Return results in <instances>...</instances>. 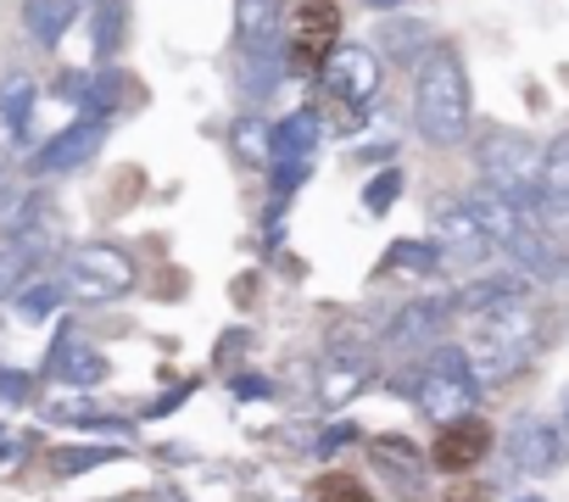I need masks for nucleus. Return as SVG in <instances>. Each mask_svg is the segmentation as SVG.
Here are the masks:
<instances>
[{
  "instance_id": "obj_1",
  "label": "nucleus",
  "mask_w": 569,
  "mask_h": 502,
  "mask_svg": "<svg viewBox=\"0 0 569 502\" xmlns=\"http://www.w3.org/2000/svg\"><path fill=\"white\" fill-rule=\"evenodd\" d=\"M469 118H475V101H469L463 57L452 46H436L413 79V129L430 145H458L469 134Z\"/></svg>"
},
{
  "instance_id": "obj_2",
  "label": "nucleus",
  "mask_w": 569,
  "mask_h": 502,
  "mask_svg": "<svg viewBox=\"0 0 569 502\" xmlns=\"http://www.w3.org/2000/svg\"><path fill=\"white\" fill-rule=\"evenodd\" d=\"M463 352H469V369H475L480 391L513 385V380L525 374L530 352H536V313H530V302L519 297V302L486 313V319L469 330V347H463Z\"/></svg>"
},
{
  "instance_id": "obj_3",
  "label": "nucleus",
  "mask_w": 569,
  "mask_h": 502,
  "mask_svg": "<svg viewBox=\"0 0 569 502\" xmlns=\"http://www.w3.org/2000/svg\"><path fill=\"white\" fill-rule=\"evenodd\" d=\"M402 391L413 396V408H419L425 419H436V430L452 424V419H463V413H475V402H480V380H475L463 347H436V352L402 380Z\"/></svg>"
},
{
  "instance_id": "obj_4",
  "label": "nucleus",
  "mask_w": 569,
  "mask_h": 502,
  "mask_svg": "<svg viewBox=\"0 0 569 502\" xmlns=\"http://www.w3.org/2000/svg\"><path fill=\"white\" fill-rule=\"evenodd\" d=\"M475 168H480V184L502 190L508 201H519V207H536L541 201V151L525 134L486 129L475 140Z\"/></svg>"
},
{
  "instance_id": "obj_5",
  "label": "nucleus",
  "mask_w": 569,
  "mask_h": 502,
  "mask_svg": "<svg viewBox=\"0 0 569 502\" xmlns=\"http://www.w3.org/2000/svg\"><path fill=\"white\" fill-rule=\"evenodd\" d=\"M134 291V263L129 251H118L112 240H90L68 251V297L84 302H118Z\"/></svg>"
},
{
  "instance_id": "obj_6",
  "label": "nucleus",
  "mask_w": 569,
  "mask_h": 502,
  "mask_svg": "<svg viewBox=\"0 0 569 502\" xmlns=\"http://www.w3.org/2000/svg\"><path fill=\"white\" fill-rule=\"evenodd\" d=\"M341 12L336 0H302V7L291 12V23H284V57H291V68L302 73H325V62L341 51Z\"/></svg>"
},
{
  "instance_id": "obj_7",
  "label": "nucleus",
  "mask_w": 569,
  "mask_h": 502,
  "mask_svg": "<svg viewBox=\"0 0 569 502\" xmlns=\"http://www.w3.org/2000/svg\"><path fill=\"white\" fill-rule=\"evenodd\" d=\"M430 223H436V251H441V269H475L486 251H491V234L480 229L475 207L463 195L452 201H436L430 207Z\"/></svg>"
},
{
  "instance_id": "obj_8",
  "label": "nucleus",
  "mask_w": 569,
  "mask_h": 502,
  "mask_svg": "<svg viewBox=\"0 0 569 502\" xmlns=\"http://www.w3.org/2000/svg\"><path fill=\"white\" fill-rule=\"evenodd\" d=\"M563 458H569V435H563L552 419H536V413L513 419V430H508V463H513L519 474L547 480V474L563 469Z\"/></svg>"
},
{
  "instance_id": "obj_9",
  "label": "nucleus",
  "mask_w": 569,
  "mask_h": 502,
  "mask_svg": "<svg viewBox=\"0 0 569 502\" xmlns=\"http://www.w3.org/2000/svg\"><path fill=\"white\" fill-rule=\"evenodd\" d=\"M486 452H491V424L475 419V413H463V419H452V424L436 430L430 469H441V474H475L486 463Z\"/></svg>"
},
{
  "instance_id": "obj_10",
  "label": "nucleus",
  "mask_w": 569,
  "mask_h": 502,
  "mask_svg": "<svg viewBox=\"0 0 569 502\" xmlns=\"http://www.w3.org/2000/svg\"><path fill=\"white\" fill-rule=\"evenodd\" d=\"M319 84L341 101V107H363V101H375V90H380V57L375 51H363V46H341L330 62H325V73H319Z\"/></svg>"
},
{
  "instance_id": "obj_11",
  "label": "nucleus",
  "mask_w": 569,
  "mask_h": 502,
  "mask_svg": "<svg viewBox=\"0 0 569 502\" xmlns=\"http://www.w3.org/2000/svg\"><path fill=\"white\" fill-rule=\"evenodd\" d=\"M447 319H452V302H441V297H419V302L397 308V319L386 324V347H391V352H436Z\"/></svg>"
},
{
  "instance_id": "obj_12",
  "label": "nucleus",
  "mask_w": 569,
  "mask_h": 502,
  "mask_svg": "<svg viewBox=\"0 0 569 502\" xmlns=\"http://www.w3.org/2000/svg\"><path fill=\"white\" fill-rule=\"evenodd\" d=\"M46 374H51L57 385L90 391V385H101L112 369H107V358H101L73 324H62V335H57V347H51V358H46Z\"/></svg>"
},
{
  "instance_id": "obj_13",
  "label": "nucleus",
  "mask_w": 569,
  "mask_h": 502,
  "mask_svg": "<svg viewBox=\"0 0 569 502\" xmlns=\"http://www.w3.org/2000/svg\"><path fill=\"white\" fill-rule=\"evenodd\" d=\"M101 145H107V123H101V118H79V123H68L62 134H51V140L40 145L34 173H73V168H84Z\"/></svg>"
},
{
  "instance_id": "obj_14",
  "label": "nucleus",
  "mask_w": 569,
  "mask_h": 502,
  "mask_svg": "<svg viewBox=\"0 0 569 502\" xmlns=\"http://www.w3.org/2000/svg\"><path fill=\"white\" fill-rule=\"evenodd\" d=\"M525 291H530V280H525L519 269H508V274H480V280H469V285L452 297V319H469V324H480L486 313H497V308L519 302Z\"/></svg>"
},
{
  "instance_id": "obj_15",
  "label": "nucleus",
  "mask_w": 569,
  "mask_h": 502,
  "mask_svg": "<svg viewBox=\"0 0 569 502\" xmlns=\"http://www.w3.org/2000/svg\"><path fill=\"white\" fill-rule=\"evenodd\" d=\"M463 201L475 207V218H480V229L491 234V245H508L513 234H525V229L536 223V207H519V201H508V195H502V190H491V184L469 190Z\"/></svg>"
},
{
  "instance_id": "obj_16",
  "label": "nucleus",
  "mask_w": 569,
  "mask_h": 502,
  "mask_svg": "<svg viewBox=\"0 0 569 502\" xmlns=\"http://www.w3.org/2000/svg\"><path fill=\"white\" fill-rule=\"evenodd\" d=\"M369 458H375L380 474L397 480L408 496L425 491V458H419V446H413L408 435H375V441H369Z\"/></svg>"
},
{
  "instance_id": "obj_17",
  "label": "nucleus",
  "mask_w": 569,
  "mask_h": 502,
  "mask_svg": "<svg viewBox=\"0 0 569 502\" xmlns=\"http://www.w3.org/2000/svg\"><path fill=\"white\" fill-rule=\"evenodd\" d=\"M234 34H240V51H268L284 40V7L279 0H240L234 7Z\"/></svg>"
},
{
  "instance_id": "obj_18",
  "label": "nucleus",
  "mask_w": 569,
  "mask_h": 502,
  "mask_svg": "<svg viewBox=\"0 0 569 502\" xmlns=\"http://www.w3.org/2000/svg\"><path fill=\"white\" fill-rule=\"evenodd\" d=\"M84 0H23V29L34 46H62V34L79 23Z\"/></svg>"
},
{
  "instance_id": "obj_19",
  "label": "nucleus",
  "mask_w": 569,
  "mask_h": 502,
  "mask_svg": "<svg viewBox=\"0 0 569 502\" xmlns=\"http://www.w3.org/2000/svg\"><path fill=\"white\" fill-rule=\"evenodd\" d=\"M363 385H369V358L341 347V352L330 358L325 380H319V396H325V408H347V402H352Z\"/></svg>"
},
{
  "instance_id": "obj_20",
  "label": "nucleus",
  "mask_w": 569,
  "mask_h": 502,
  "mask_svg": "<svg viewBox=\"0 0 569 502\" xmlns=\"http://www.w3.org/2000/svg\"><path fill=\"white\" fill-rule=\"evenodd\" d=\"M380 51H386L391 62H425V57L436 51V34H430V23H419V18H386V23H380Z\"/></svg>"
},
{
  "instance_id": "obj_21",
  "label": "nucleus",
  "mask_w": 569,
  "mask_h": 502,
  "mask_svg": "<svg viewBox=\"0 0 569 502\" xmlns=\"http://www.w3.org/2000/svg\"><path fill=\"white\" fill-rule=\"evenodd\" d=\"M313 145H319V118L313 112H291V118L273 123V162H313Z\"/></svg>"
},
{
  "instance_id": "obj_22",
  "label": "nucleus",
  "mask_w": 569,
  "mask_h": 502,
  "mask_svg": "<svg viewBox=\"0 0 569 502\" xmlns=\"http://www.w3.org/2000/svg\"><path fill=\"white\" fill-rule=\"evenodd\" d=\"M229 151L246 162V168H268L273 162V129L257 118V112H240L229 123Z\"/></svg>"
},
{
  "instance_id": "obj_23",
  "label": "nucleus",
  "mask_w": 569,
  "mask_h": 502,
  "mask_svg": "<svg viewBox=\"0 0 569 502\" xmlns=\"http://www.w3.org/2000/svg\"><path fill=\"white\" fill-rule=\"evenodd\" d=\"M279 62H284L279 46H268V51H240V96H246V101L268 96V90L279 84V73H284Z\"/></svg>"
},
{
  "instance_id": "obj_24",
  "label": "nucleus",
  "mask_w": 569,
  "mask_h": 502,
  "mask_svg": "<svg viewBox=\"0 0 569 502\" xmlns=\"http://www.w3.org/2000/svg\"><path fill=\"white\" fill-rule=\"evenodd\" d=\"M46 419H51V424H73V430H129V419H112V413H101V408H90V402H79V396L46 402Z\"/></svg>"
},
{
  "instance_id": "obj_25",
  "label": "nucleus",
  "mask_w": 569,
  "mask_h": 502,
  "mask_svg": "<svg viewBox=\"0 0 569 502\" xmlns=\"http://www.w3.org/2000/svg\"><path fill=\"white\" fill-rule=\"evenodd\" d=\"M29 112H34V79L12 73L7 90H0V118H7L12 134H29Z\"/></svg>"
},
{
  "instance_id": "obj_26",
  "label": "nucleus",
  "mask_w": 569,
  "mask_h": 502,
  "mask_svg": "<svg viewBox=\"0 0 569 502\" xmlns=\"http://www.w3.org/2000/svg\"><path fill=\"white\" fill-rule=\"evenodd\" d=\"M118 458V446H57L51 452V469L62 474V480H73V474H90V469H101V463H112Z\"/></svg>"
},
{
  "instance_id": "obj_27",
  "label": "nucleus",
  "mask_w": 569,
  "mask_h": 502,
  "mask_svg": "<svg viewBox=\"0 0 569 502\" xmlns=\"http://www.w3.org/2000/svg\"><path fill=\"white\" fill-rule=\"evenodd\" d=\"M386 263L402 269V274H436L441 269V251H436V240H397Z\"/></svg>"
},
{
  "instance_id": "obj_28",
  "label": "nucleus",
  "mask_w": 569,
  "mask_h": 502,
  "mask_svg": "<svg viewBox=\"0 0 569 502\" xmlns=\"http://www.w3.org/2000/svg\"><path fill=\"white\" fill-rule=\"evenodd\" d=\"M541 195H569V134L541 151Z\"/></svg>"
},
{
  "instance_id": "obj_29",
  "label": "nucleus",
  "mask_w": 569,
  "mask_h": 502,
  "mask_svg": "<svg viewBox=\"0 0 569 502\" xmlns=\"http://www.w3.org/2000/svg\"><path fill=\"white\" fill-rule=\"evenodd\" d=\"M118 96H123V79H118L112 68H101V73H90V84H84V101H79V107H84L90 118H107V112L118 107Z\"/></svg>"
},
{
  "instance_id": "obj_30",
  "label": "nucleus",
  "mask_w": 569,
  "mask_h": 502,
  "mask_svg": "<svg viewBox=\"0 0 569 502\" xmlns=\"http://www.w3.org/2000/svg\"><path fill=\"white\" fill-rule=\"evenodd\" d=\"M62 297H68V280H29L18 308H23V319H46V313H57Z\"/></svg>"
},
{
  "instance_id": "obj_31",
  "label": "nucleus",
  "mask_w": 569,
  "mask_h": 502,
  "mask_svg": "<svg viewBox=\"0 0 569 502\" xmlns=\"http://www.w3.org/2000/svg\"><path fill=\"white\" fill-rule=\"evenodd\" d=\"M536 223H541V234L558 251H569V195H541L536 201Z\"/></svg>"
},
{
  "instance_id": "obj_32",
  "label": "nucleus",
  "mask_w": 569,
  "mask_h": 502,
  "mask_svg": "<svg viewBox=\"0 0 569 502\" xmlns=\"http://www.w3.org/2000/svg\"><path fill=\"white\" fill-rule=\"evenodd\" d=\"M118 40H123V0H96V51H101V62L118 51Z\"/></svg>"
},
{
  "instance_id": "obj_33",
  "label": "nucleus",
  "mask_w": 569,
  "mask_h": 502,
  "mask_svg": "<svg viewBox=\"0 0 569 502\" xmlns=\"http://www.w3.org/2000/svg\"><path fill=\"white\" fill-rule=\"evenodd\" d=\"M397 195H402V168H386V173H375L369 184H363V207L380 218V212H391L397 207Z\"/></svg>"
},
{
  "instance_id": "obj_34",
  "label": "nucleus",
  "mask_w": 569,
  "mask_h": 502,
  "mask_svg": "<svg viewBox=\"0 0 569 502\" xmlns=\"http://www.w3.org/2000/svg\"><path fill=\"white\" fill-rule=\"evenodd\" d=\"M313 502H375V496L352 474H325V480H313Z\"/></svg>"
},
{
  "instance_id": "obj_35",
  "label": "nucleus",
  "mask_w": 569,
  "mask_h": 502,
  "mask_svg": "<svg viewBox=\"0 0 569 502\" xmlns=\"http://www.w3.org/2000/svg\"><path fill=\"white\" fill-rule=\"evenodd\" d=\"M0 402H7V408H29L34 402V374L0 363Z\"/></svg>"
},
{
  "instance_id": "obj_36",
  "label": "nucleus",
  "mask_w": 569,
  "mask_h": 502,
  "mask_svg": "<svg viewBox=\"0 0 569 502\" xmlns=\"http://www.w3.org/2000/svg\"><path fill=\"white\" fill-rule=\"evenodd\" d=\"M268 173H273V195L284 201V195H291V190H297V184L313 173V162H273Z\"/></svg>"
},
{
  "instance_id": "obj_37",
  "label": "nucleus",
  "mask_w": 569,
  "mask_h": 502,
  "mask_svg": "<svg viewBox=\"0 0 569 502\" xmlns=\"http://www.w3.org/2000/svg\"><path fill=\"white\" fill-rule=\"evenodd\" d=\"M347 435H352V424H336V430H330V435L319 441V452H325V458H336V446H341Z\"/></svg>"
},
{
  "instance_id": "obj_38",
  "label": "nucleus",
  "mask_w": 569,
  "mask_h": 502,
  "mask_svg": "<svg viewBox=\"0 0 569 502\" xmlns=\"http://www.w3.org/2000/svg\"><path fill=\"white\" fill-rule=\"evenodd\" d=\"M118 502H184L179 491H134V496H118Z\"/></svg>"
},
{
  "instance_id": "obj_39",
  "label": "nucleus",
  "mask_w": 569,
  "mask_h": 502,
  "mask_svg": "<svg viewBox=\"0 0 569 502\" xmlns=\"http://www.w3.org/2000/svg\"><path fill=\"white\" fill-rule=\"evenodd\" d=\"M273 385L268 380H234V396H268Z\"/></svg>"
},
{
  "instance_id": "obj_40",
  "label": "nucleus",
  "mask_w": 569,
  "mask_h": 502,
  "mask_svg": "<svg viewBox=\"0 0 569 502\" xmlns=\"http://www.w3.org/2000/svg\"><path fill=\"white\" fill-rule=\"evenodd\" d=\"M447 502H480V491H475V485H463V491H452Z\"/></svg>"
},
{
  "instance_id": "obj_41",
  "label": "nucleus",
  "mask_w": 569,
  "mask_h": 502,
  "mask_svg": "<svg viewBox=\"0 0 569 502\" xmlns=\"http://www.w3.org/2000/svg\"><path fill=\"white\" fill-rule=\"evenodd\" d=\"M363 7H375V12H397L402 0H363Z\"/></svg>"
},
{
  "instance_id": "obj_42",
  "label": "nucleus",
  "mask_w": 569,
  "mask_h": 502,
  "mask_svg": "<svg viewBox=\"0 0 569 502\" xmlns=\"http://www.w3.org/2000/svg\"><path fill=\"white\" fill-rule=\"evenodd\" d=\"M558 430H563V435H569V391H563V424H558Z\"/></svg>"
},
{
  "instance_id": "obj_43",
  "label": "nucleus",
  "mask_w": 569,
  "mask_h": 502,
  "mask_svg": "<svg viewBox=\"0 0 569 502\" xmlns=\"http://www.w3.org/2000/svg\"><path fill=\"white\" fill-rule=\"evenodd\" d=\"M513 502H547V496H536V491H525V496H513Z\"/></svg>"
}]
</instances>
